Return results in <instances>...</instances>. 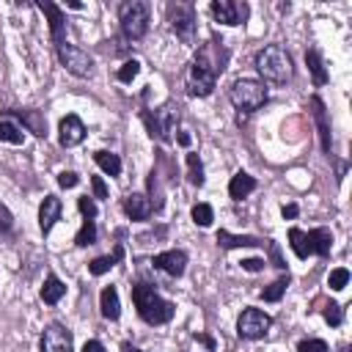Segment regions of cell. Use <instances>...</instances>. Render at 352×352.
Here are the masks:
<instances>
[{"label": "cell", "mask_w": 352, "mask_h": 352, "mask_svg": "<svg viewBox=\"0 0 352 352\" xmlns=\"http://www.w3.org/2000/svg\"><path fill=\"white\" fill-rule=\"evenodd\" d=\"M132 302H135V308L146 324H165L173 319V302L160 297L148 283L132 286Z\"/></svg>", "instance_id": "obj_1"}, {"label": "cell", "mask_w": 352, "mask_h": 352, "mask_svg": "<svg viewBox=\"0 0 352 352\" xmlns=\"http://www.w3.org/2000/svg\"><path fill=\"white\" fill-rule=\"evenodd\" d=\"M256 69L267 82L283 85L292 80V55L280 44H267L256 52Z\"/></svg>", "instance_id": "obj_2"}, {"label": "cell", "mask_w": 352, "mask_h": 352, "mask_svg": "<svg viewBox=\"0 0 352 352\" xmlns=\"http://www.w3.org/2000/svg\"><path fill=\"white\" fill-rule=\"evenodd\" d=\"M228 99L236 110L242 113H256L264 102H267V88L261 80H250V77H242V80H234L231 88H228Z\"/></svg>", "instance_id": "obj_3"}, {"label": "cell", "mask_w": 352, "mask_h": 352, "mask_svg": "<svg viewBox=\"0 0 352 352\" xmlns=\"http://www.w3.org/2000/svg\"><path fill=\"white\" fill-rule=\"evenodd\" d=\"M118 22H121V33L129 41H138L146 36L148 30V3L143 0H126L118 8Z\"/></svg>", "instance_id": "obj_4"}, {"label": "cell", "mask_w": 352, "mask_h": 352, "mask_svg": "<svg viewBox=\"0 0 352 352\" xmlns=\"http://www.w3.org/2000/svg\"><path fill=\"white\" fill-rule=\"evenodd\" d=\"M217 72H220V69H217L214 63H209L206 52H201V55L190 63V69H187V77H184L187 94H190V96H209V94L214 91Z\"/></svg>", "instance_id": "obj_5"}, {"label": "cell", "mask_w": 352, "mask_h": 352, "mask_svg": "<svg viewBox=\"0 0 352 352\" xmlns=\"http://www.w3.org/2000/svg\"><path fill=\"white\" fill-rule=\"evenodd\" d=\"M143 121L148 126V135L168 143L173 140V132H176V124H179V107H173L170 102L157 107L154 113H143Z\"/></svg>", "instance_id": "obj_6"}, {"label": "cell", "mask_w": 352, "mask_h": 352, "mask_svg": "<svg viewBox=\"0 0 352 352\" xmlns=\"http://www.w3.org/2000/svg\"><path fill=\"white\" fill-rule=\"evenodd\" d=\"M55 50H58L60 66H63L69 74H74V77H91V74H94V58H91L85 50H80V47H74V44H69V41L58 44Z\"/></svg>", "instance_id": "obj_7"}, {"label": "cell", "mask_w": 352, "mask_h": 352, "mask_svg": "<svg viewBox=\"0 0 352 352\" xmlns=\"http://www.w3.org/2000/svg\"><path fill=\"white\" fill-rule=\"evenodd\" d=\"M272 319L270 314H264L261 308H245L236 319V333L239 338H248V341H256V338H264L267 330H270Z\"/></svg>", "instance_id": "obj_8"}, {"label": "cell", "mask_w": 352, "mask_h": 352, "mask_svg": "<svg viewBox=\"0 0 352 352\" xmlns=\"http://www.w3.org/2000/svg\"><path fill=\"white\" fill-rule=\"evenodd\" d=\"M209 11H212V16H214L220 25H228V28L242 25V22L248 19V14H250L248 3H239V0H214Z\"/></svg>", "instance_id": "obj_9"}, {"label": "cell", "mask_w": 352, "mask_h": 352, "mask_svg": "<svg viewBox=\"0 0 352 352\" xmlns=\"http://www.w3.org/2000/svg\"><path fill=\"white\" fill-rule=\"evenodd\" d=\"M170 28L184 44H195V14L190 6H173L170 8Z\"/></svg>", "instance_id": "obj_10"}, {"label": "cell", "mask_w": 352, "mask_h": 352, "mask_svg": "<svg viewBox=\"0 0 352 352\" xmlns=\"http://www.w3.org/2000/svg\"><path fill=\"white\" fill-rule=\"evenodd\" d=\"M72 333L63 327V324H58V322H52V324H47L44 327V336H41V352H72Z\"/></svg>", "instance_id": "obj_11"}, {"label": "cell", "mask_w": 352, "mask_h": 352, "mask_svg": "<svg viewBox=\"0 0 352 352\" xmlns=\"http://www.w3.org/2000/svg\"><path fill=\"white\" fill-rule=\"evenodd\" d=\"M82 138H85V124H82L80 116L72 113V116L60 118V126H58V140H60V146L72 148V146L82 143Z\"/></svg>", "instance_id": "obj_12"}, {"label": "cell", "mask_w": 352, "mask_h": 352, "mask_svg": "<svg viewBox=\"0 0 352 352\" xmlns=\"http://www.w3.org/2000/svg\"><path fill=\"white\" fill-rule=\"evenodd\" d=\"M157 270H162L165 275H170V278H179V275H184V267H187V253L184 250H165V253H160V256H154V261H151Z\"/></svg>", "instance_id": "obj_13"}, {"label": "cell", "mask_w": 352, "mask_h": 352, "mask_svg": "<svg viewBox=\"0 0 352 352\" xmlns=\"http://www.w3.org/2000/svg\"><path fill=\"white\" fill-rule=\"evenodd\" d=\"M38 8L50 16V30H52V41H55V47L58 44H63L66 41V36H63V30H66V16H63V11L55 6V3H38Z\"/></svg>", "instance_id": "obj_14"}, {"label": "cell", "mask_w": 352, "mask_h": 352, "mask_svg": "<svg viewBox=\"0 0 352 352\" xmlns=\"http://www.w3.org/2000/svg\"><path fill=\"white\" fill-rule=\"evenodd\" d=\"M151 201H148V195H143V192H129L126 198H124V212L132 217V220H148L151 217Z\"/></svg>", "instance_id": "obj_15"}, {"label": "cell", "mask_w": 352, "mask_h": 352, "mask_svg": "<svg viewBox=\"0 0 352 352\" xmlns=\"http://www.w3.org/2000/svg\"><path fill=\"white\" fill-rule=\"evenodd\" d=\"M60 217V198L58 195H47L38 206V226L44 234H50V228L55 226V220Z\"/></svg>", "instance_id": "obj_16"}, {"label": "cell", "mask_w": 352, "mask_h": 352, "mask_svg": "<svg viewBox=\"0 0 352 352\" xmlns=\"http://www.w3.org/2000/svg\"><path fill=\"white\" fill-rule=\"evenodd\" d=\"M253 190H256V179H253L250 173H245V170H236V173L231 176V182H228V195H231L234 201L248 198Z\"/></svg>", "instance_id": "obj_17"}, {"label": "cell", "mask_w": 352, "mask_h": 352, "mask_svg": "<svg viewBox=\"0 0 352 352\" xmlns=\"http://www.w3.org/2000/svg\"><path fill=\"white\" fill-rule=\"evenodd\" d=\"M99 308H102V316L116 322L121 316V300H118V292L116 286H104L102 294H99Z\"/></svg>", "instance_id": "obj_18"}, {"label": "cell", "mask_w": 352, "mask_h": 352, "mask_svg": "<svg viewBox=\"0 0 352 352\" xmlns=\"http://www.w3.org/2000/svg\"><path fill=\"white\" fill-rule=\"evenodd\" d=\"M305 236H308L311 253H316V256H327V253H330V248H333V234H330V228H314V231H308Z\"/></svg>", "instance_id": "obj_19"}, {"label": "cell", "mask_w": 352, "mask_h": 352, "mask_svg": "<svg viewBox=\"0 0 352 352\" xmlns=\"http://www.w3.org/2000/svg\"><path fill=\"white\" fill-rule=\"evenodd\" d=\"M311 107H314V118H316V126H319V138H322V151H330V124H327V116H324V104L319 96L311 99Z\"/></svg>", "instance_id": "obj_20"}, {"label": "cell", "mask_w": 352, "mask_h": 352, "mask_svg": "<svg viewBox=\"0 0 352 352\" xmlns=\"http://www.w3.org/2000/svg\"><path fill=\"white\" fill-rule=\"evenodd\" d=\"M63 294H66L63 280H60L58 275H47V280H44V286H41V300H44L47 305H55Z\"/></svg>", "instance_id": "obj_21"}, {"label": "cell", "mask_w": 352, "mask_h": 352, "mask_svg": "<svg viewBox=\"0 0 352 352\" xmlns=\"http://www.w3.org/2000/svg\"><path fill=\"white\" fill-rule=\"evenodd\" d=\"M305 63H308V69H311V74H314V82H316V85H324V82H327V72H324L322 52H319L316 47H311V50L305 52Z\"/></svg>", "instance_id": "obj_22"}, {"label": "cell", "mask_w": 352, "mask_h": 352, "mask_svg": "<svg viewBox=\"0 0 352 352\" xmlns=\"http://www.w3.org/2000/svg\"><path fill=\"white\" fill-rule=\"evenodd\" d=\"M217 245L220 248H256L261 245V239L256 236H236V234H228V231H217Z\"/></svg>", "instance_id": "obj_23"}, {"label": "cell", "mask_w": 352, "mask_h": 352, "mask_svg": "<svg viewBox=\"0 0 352 352\" xmlns=\"http://www.w3.org/2000/svg\"><path fill=\"white\" fill-rule=\"evenodd\" d=\"M19 118H22V124L28 126V132H33V135H47V121L41 118V113H36V110H14Z\"/></svg>", "instance_id": "obj_24"}, {"label": "cell", "mask_w": 352, "mask_h": 352, "mask_svg": "<svg viewBox=\"0 0 352 352\" xmlns=\"http://www.w3.org/2000/svg\"><path fill=\"white\" fill-rule=\"evenodd\" d=\"M124 256V248L121 245H116V250H113V256H99V258H94L91 264H88V270H91V275H104L107 270H113V264L118 261Z\"/></svg>", "instance_id": "obj_25"}, {"label": "cell", "mask_w": 352, "mask_h": 352, "mask_svg": "<svg viewBox=\"0 0 352 352\" xmlns=\"http://www.w3.org/2000/svg\"><path fill=\"white\" fill-rule=\"evenodd\" d=\"M94 160H96V165H99L107 176H118V173H121V160H118V154H113V151H96Z\"/></svg>", "instance_id": "obj_26"}, {"label": "cell", "mask_w": 352, "mask_h": 352, "mask_svg": "<svg viewBox=\"0 0 352 352\" xmlns=\"http://www.w3.org/2000/svg\"><path fill=\"white\" fill-rule=\"evenodd\" d=\"M289 245H292V250L297 253V258H308L311 256V248H308V236H305V231H300V228H289Z\"/></svg>", "instance_id": "obj_27"}, {"label": "cell", "mask_w": 352, "mask_h": 352, "mask_svg": "<svg viewBox=\"0 0 352 352\" xmlns=\"http://www.w3.org/2000/svg\"><path fill=\"white\" fill-rule=\"evenodd\" d=\"M0 140L3 143H11V146H22L25 135H22V129L14 121H0Z\"/></svg>", "instance_id": "obj_28"}, {"label": "cell", "mask_w": 352, "mask_h": 352, "mask_svg": "<svg viewBox=\"0 0 352 352\" xmlns=\"http://www.w3.org/2000/svg\"><path fill=\"white\" fill-rule=\"evenodd\" d=\"M74 242H77V248H88V245H94V242H96V223H94V220H82V228L77 231Z\"/></svg>", "instance_id": "obj_29"}, {"label": "cell", "mask_w": 352, "mask_h": 352, "mask_svg": "<svg viewBox=\"0 0 352 352\" xmlns=\"http://www.w3.org/2000/svg\"><path fill=\"white\" fill-rule=\"evenodd\" d=\"M187 176L192 184H204V165H201V157L198 154H187Z\"/></svg>", "instance_id": "obj_30"}, {"label": "cell", "mask_w": 352, "mask_h": 352, "mask_svg": "<svg viewBox=\"0 0 352 352\" xmlns=\"http://www.w3.org/2000/svg\"><path fill=\"white\" fill-rule=\"evenodd\" d=\"M212 220H214V212H212L209 204H195V206H192V223H195V226L206 228V226H212Z\"/></svg>", "instance_id": "obj_31"}, {"label": "cell", "mask_w": 352, "mask_h": 352, "mask_svg": "<svg viewBox=\"0 0 352 352\" xmlns=\"http://www.w3.org/2000/svg\"><path fill=\"white\" fill-rule=\"evenodd\" d=\"M286 286H289V275L286 278H278L275 283H270L264 292H261V297L267 300V302H278L280 297H283V292H286Z\"/></svg>", "instance_id": "obj_32"}, {"label": "cell", "mask_w": 352, "mask_h": 352, "mask_svg": "<svg viewBox=\"0 0 352 352\" xmlns=\"http://www.w3.org/2000/svg\"><path fill=\"white\" fill-rule=\"evenodd\" d=\"M138 74H140V63H138L135 58H132V60H124V66L116 72V77H118L121 82H132Z\"/></svg>", "instance_id": "obj_33"}, {"label": "cell", "mask_w": 352, "mask_h": 352, "mask_svg": "<svg viewBox=\"0 0 352 352\" xmlns=\"http://www.w3.org/2000/svg\"><path fill=\"white\" fill-rule=\"evenodd\" d=\"M346 283H349V270H344V267L333 270V272H330V278H327V286H330V289H336V292H341Z\"/></svg>", "instance_id": "obj_34"}, {"label": "cell", "mask_w": 352, "mask_h": 352, "mask_svg": "<svg viewBox=\"0 0 352 352\" xmlns=\"http://www.w3.org/2000/svg\"><path fill=\"white\" fill-rule=\"evenodd\" d=\"M297 352H327V344L322 338H305L297 344Z\"/></svg>", "instance_id": "obj_35"}, {"label": "cell", "mask_w": 352, "mask_h": 352, "mask_svg": "<svg viewBox=\"0 0 352 352\" xmlns=\"http://www.w3.org/2000/svg\"><path fill=\"white\" fill-rule=\"evenodd\" d=\"M324 319H327L333 327H338V324L344 322V311H341V305H338V302H330V305L324 308Z\"/></svg>", "instance_id": "obj_36"}, {"label": "cell", "mask_w": 352, "mask_h": 352, "mask_svg": "<svg viewBox=\"0 0 352 352\" xmlns=\"http://www.w3.org/2000/svg\"><path fill=\"white\" fill-rule=\"evenodd\" d=\"M77 206H80V212L85 214V220H94V217H96V204L91 201V195L77 198Z\"/></svg>", "instance_id": "obj_37"}, {"label": "cell", "mask_w": 352, "mask_h": 352, "mask_svg": "<svg viewBox=\"0 0 352 352\" xmlns=\"http://www.w3.org/2000/svg\"><path fill=\"white\" fill-rule=\"evenodd\" d=\"M58 184H60L63 190H72V187L80 184V176H77L74 170H63V173H58Z\"/></svg>", "instance_id": "obj_38"}, {"label": "cell", "mask_w": 352, "mask_h": 352, "mask_svg": "<svg viewBox=\"0 0 352 352\" xmlns=\"http://www.w3.org/2000/svg\"><path fill=\"white\" fill-rule=\"evenodd\" d=\"M91 187H94V198H107V187H104V182L99 176L91 179Z\"/></svg>", "instance_id": "obj_39"}, {"label": "cell", "mask_w": 352, "mask_h": 352, "mask_svg": "<svg viewBox=\"0 0 352 352\" xmlns=\"http://www.w3.org/2000/svg\"><path fill=\"white\" fill-rule=\"evenodd\" d=\"M264 258H245L242 261V270H248V272H258V270H264Z\"/></svg>", "instance_id": "obj_40"}, {"label": "cell", "mask_w": 352, "mask_h": 352, "mask_svg": "<svg viewBox=\"0 0 352 352\" xmlns=\"http://www.w3.org/2000/svg\"><path fill=\"white\" fill-rule=\"evenodd\" d=\"M270 258H272V264H275L278 270H286V261L280 258V250H278V245H272V242H270Z\"/></svg>", "instance_id": "obj_41"}, {"label": "cell", "mask_w": 352, "mask_h": 352, "mask_svg": "<svg viewBox=\"0 0 352 352\" xmlns=\"http://www.w3.org/2000/svg\"><path fill=\"white\" fill-rule=\"evenodd\" d=\"M297 212H300V209H297V204H286V206H283V217H286V220H294V217H297Z\"/></svg>", "instance_id": "obj_42"}, {"label": "cell", "mask_w": 352, "mask_h": 352, "mask_svg": "<svg viewBox=\"0 0 352 352\" xmlns=\"http://www.w3.org/2000/svg\"><path fill=\"white\" fill-rule=\"evenodd\" d=\"M82 352H104V346H102V341H85Z\"/></svg>", "instance_id": "obj_43"}, {"label": "cell", "mask_w": 352, "mask_h": 352, "mask_svg": "<svg viewBox=\"0 0 352 352\" xmlns=\"http://www.w3.org/2000/svg\"><path fill=\"white\" fill-rule=\"evenodd\" d=\"M176 140H179V146H190V140H192V138H190L187 132H179V135H176Z\"/></svg>", "instance_id": "obj_44"}, {"label": "cell", "mask_w": 352, "mask_h": 352, "mask_svg": "<svg viewBox=\"0 0 352 352\" xmlns=\"http://www.w3.org/2000/svg\"><path fill=\"white\" fill-rule=\"evenodd\" d=\"M341 352H349V346H344V349H341Z\"/></svg>", "instance_id": "obj_45"}]
</instances>
